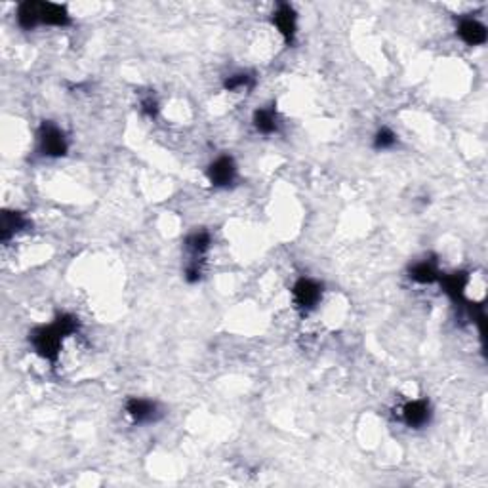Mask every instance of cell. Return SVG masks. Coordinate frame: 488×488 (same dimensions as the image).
I'll use <instances>...</instances> for the list:
<instances>
[{
	"mask_svg": "<svg viewBox=\"0 0 488 488\" xmlns=\"http://www.w3.org/2000/svg\"><path fill=\"white\" fill-rule=\"evenodd\" d=\"M17 23L27 31H31L36 25H54L67 27L71 25V16L67 10L54 4V2H23L17 8Z\"/></svg>",
	"mask_w": 488,
	"mask_h": 488,
	"instance_id": "cell-1",
	"label": "cell"
},
{
	"mask_svg": "<svg viewBox=\"0 0 488 488\" xmlns=\"http://www.w3.org/2000/svg\"><path fill=\"white\" fill-rule=\"evenodd\" d=\"M65 336L61 334V330L58 328V325L54 323L50 326H40L36 328L33 334H31V342H33V347L36 349V353L44 357V359L54 360L58 357V351H60L61 340Z\"/></svg>",
	"mask_w": 488,
	"mask_h": 488,
	"instance_id": "cell-2",
	"label": "cell"
},
{
	"mask_svg": "<svg viewBox=\"0 0 488 488\" xmlns=\"http://www.w3.org/2000/svg\"><path fill=\"white\" fill-rule=\"evenodd\" d=\"M40 151L48 156H63L67 153V141L58 126L44 122L40 126Z\"/></svg>",
	"mask_w": 488,
	"mask_h": 488,
	"instance_id": "cell-3",
	"label": "cell"
},
{
	"mask_svg": "<svg viewBox=\"0 0 488 488\" xmlns=\"http://www.w3.org/2000/svg\"><path fill=\"white\" fill-rule=\"evenodd\" d=\"M237 178V166L231 156H220L208 168V180L214 187H227Z\"/></svg>",
	"mask_w": 488,
	"mask_h": 488,
	"instance_id": "cell-4",
	"label": "cell"
},
{
	"mask_svg": "<svg viewBox=\"0 0 488 488\" xmlns=\"http://www.w3.org/2000/svg\"><path fill=\"white\" fill-rule=\"evenodd\" d=\"M292 292H294V300L301 309H313L321 300L323 288H321V284L311 281V279H300L294 284Z\"/></svg>",
	"mask_w": 488,
	"mask_h": 488,
	"instance_id": "cell-5",
	"label": "cell"
},
{
	"mask_svg": "<svg viewBox=\"0 0 488 488\" xmlns=\"http://www.w3.org/2000/svg\"><path fill=\"white\" fill-rule=\"evenodd\" d=\"M126 412L136 423H149V421H154L159 418L156 404L147 401V399H137V397L130 399L126 404Z\"/></svg>",
	"mask_w": 488,
	"mask_h": 488,
	"instance_id": "cell-6",
	"label": "cell"
},
{
	"mask_svg": "<svg viewBox=\"0 0 488 488\" xmlns=\"http://www.w3.org/2000/svg\"><path fill=\"white\" fill-rule=\"evenodd\" d=\"M273 23L286 38V43L294 40V36H296V12L292 10L290 4H279V8L273 14Z\"/></svg>",
	"mask_w": 488,
	"mask_h": 488,
	"instance_id": "cell-7",
	"label": "cell"
},
{
	"mask_svg": "<svg viewBox=\"0 0 488 488\" xmlns=\"http://www.w3.org/2000/svg\"><path fill=\"white\" fill-rule=\"evenodd\" d=\"M431 410L429 404L426 401H412V403L404 404L403 408V420L408 428H421L429 421Z\"/></svg>",
	"mask_w": 488,
	"mask_h": 488,
	"instance_id": "cell-8",
	"label": "cell"
},
{
	"mask_svg": "<svg viewBox=\"0 0 488 488\" xmlns=\"http://www.w3.org/2000/svg\"><path fill=\"white\" fill-rule=\"evenodd\" d=\"M458 34L462 36L463 43L472 44V46L485 44L487 40V29L475 19H462L460 27H458Z\"/></svg>",
	"mask_w": 488,
	"mask_h": 488,
	"instance_id": "cell-9",
	"label": "cell"
},
{
	"mask_svg": "<svg viewBox=\"0 0 488 488\" xmlns=\"http://www.w3.org/2000/svg\"><path fill=\"white\" fill-rule=\"evenodd\" d=\"M27 227V220L23 218V214L19 212H4L2 214V222H0V239L10 240L12 235H16L17 231L25 229Z\"/></svg>",
	"mask_w": 488,
	"mask_h": 488,
	"instance_id": "cell-10",
	"label": "cell"
},
{
	"mask_svg": "<svg viewBox=\"0 0 488 488\" xmlns=\"http://www.w3.org/2000/svg\"><path fill=\"white\" fill-rule=\"evenodd\" d=\"M410 279L420 284H431L435 283V281H439L441 275H439V269L437 266H435V262L426 259V262H420V264H416V266L412 267Z\"/></svg>",
	"mask_w": 488,
	"mask_h": 488,
	"instance_id": "cell-11",
	"label": "cell"
},
{
	"mask_svg": "<svg viewBox=\"0 0 488 488\" xmlns=\"http://www.w3.org/2000/svg\"><path fill=\"white\" fill-rule=\"evenodd\" d=\"M210 242H212V239H210V235L206 231H197L193 233V235H189L187 240H185V246H187L189 250H191V254H193V262H200L198 257H202L208 252V248H210Z\"/></svg>",
	"mask_w": 488,
	"mask_h": 488,
	"instance_id": "cell-12",
	"label": "cell"
},
{
	"mask_svg": "<svg viewBox=\"0 0 488 488\" xmlns=\"http://www.w3.org/2000/svg\"><path fill=\"white\" fill-rule=\"evenodd\" d=\"M439 281H441L443 288H445V292L450 298H454V300L462 298L463 288H465V277L462 273L446 275V277H441Z\"/></svg>",
	"mask_w": 488,
	"mask_h": 488,
	"instance_id": "cell-13",
	"label": "cell"
},
{
	"mask_svg": "<svg viewBox=\"0 0 488 488\" xmlns=\"http://www.w3.org/2000/svg\"><path fill=\"white\" fill-rule=\"evenodd\" d=\"M254 126L262 134H273L277 130V115L273 109H259L254 113Z\"/></svg>",
	"mask_w": 488,
	"mask_h": 488,
	"instance_id": "cell-14",
	"label": "cell"
},
{
	"mask_svg": "<svg viewBox=\"0 0 488 488\" xmlns=\"http://www.w3.org/2000/svg\"><path fill=\"white\" fill-rule=\"evenodd\" d=\"M395 143H397V136L389 128H382L374 137V147L376 149H391Z\"/></svg>",
	"mask_w": 488,
	"mask_h": 488,
	"instance_id": "cell-15",
	"label": "cell"
},
{
	"mask_svg": "<svg viewBox=\"0 0 488 488\" xmlns=\"http://www.w3.org/2000/svg\"><path fill=\"white\" fill-rule=\"evenodd\" d=\"M252 84H254V80H252V77H250V75H244V73H240V75H233V77H229L227 80H225V90H229V92H233V90H242V88H250Z\"/></svg>",
	"mask_w": 488,
	"mask_h": 488,
	"instance_id": "cell-16",
	"label": "cell"
},
{
	"mask_svg": "<svg viewBox=\"0 0 488 488\" xmlns=\"http://www.w3.org/2000/svg\"><path fill=\"white\" fill-rule=\"evenodd\" d=\"M141 111H143V115L153 119V117H156V113H159V105H156L153 97H147V100L141 102Z\"/></svg>",
	"mask_w": 488,
	"mask_h": 488,
	"instance_id": "cell-17",
	"label": "cell"
}]
</instances>
